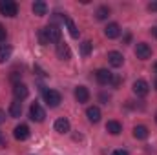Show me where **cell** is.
Masks as SVG:
<instances>
[{"label": "cell", "instance_id": "cell-1", "mask_svg": "<svg viewBox=\"0 0 157 155\" xmlns=\"http://www.w3.org/2000/svg\"><path fill=\"white\" fill-rule=\"evenodd\" d=\"M0 13L4 17H17L18 13V6L13 0H0Z\"/></svg>", "mask_w": 157, "mask_h": 155}, {"label": "cell", "instance_id": "cell-2", "mask_svg": "<svg viewBox=\"0 0 157 155\" xmlns=\"http://www.w3.org/2000/svg\"><path fill=\"white\" fill-rule=\"evenodd\" d=\"M44 100H46V104L49 108H57L62 102V97H60V93L57 89H46L44 91Z\"/></svg>", "mask_w": 157, "mask_h": 155}, {"label": "cell", "instance_id": "cell-3", "mask_svg": "<svg viewBox=\"0 0 157 155\" xmlns=\"http://www.w3.org/2000/svg\"><path fill=\"white\" fill-rule=\"evenodd\" d=\"M29 119L35 120V122H42L46 119V112H44V108L40 106L39 102L31 104V108H29Z\"/></svg>", "mask_w": 157, "mask_h": 155}, {"label": "cell", "instance_id": "cell-4", "mask_svg": "<svg viewBox=\"0 0 157 155\" xmlns=\"http://www.w3.org/2000/svg\"><path fill=\"white\" fill-rule=\"evenodd\" d=\"M44 31H46V39H48V42H60L62 33H60L59 26L49 24V26H46V28H44Z\"/></svg>", "mask_w": 157, "mask_h": 155}, {"label": "cell", "instance_id": "cell-5", "mask_svg": "<svg viewBox=\"0 0 157 155\" xmlns=\"http://www.w3.org/2000/svg\"><path fill=\"white\" fill-rule=\"evenodd\" d=\"M135 55H137V59L146 60V59L152 57V47H150L146 42H139V44L135 46Z\"/></svg>", "mask_w": 157, "mask_h": 155}, {"label": "cell", "instance_id": "cell-6", "mask_svg": "<svg viewBox=\"0 0 157 155\" xmlns=\"http://www.w3.org/2000/svg\"><path fill=\"white\" fill-rule=\"evenodd\" d=\"M133 93L137 95V97H146L148 95V91H150V86H148V82L146 80H143V78H139V80H135L133 82Z\"/></svg>", "mask_w": 157, "mask_h": 155}, {"label": "cell", "instance_id": "cell-7", "mask_svg": "<svg viewBox=\"0 0 157 155\" xmlns=\"http://www.w3.org/2000/svg\"><path fill=\"white\" fill-rule=\"evenodd\" d=\"M13 95H15V100H24V99H28L29 89H28L26 84H22V82H15V86H13Z\"/></svg>", "mask_w": 157, "mask_h": 155}, {"label": "cell", "instance_id": "cell-8", "mask_svg": "<svg viewBox=\"0 0 157 155\" xmlns=\"http://www.w3.org/2000/svg\"><path fill=\"white\" fill-rule=\"evenodd\" d=\"M57 57L60 60H70L71 59V49L66 42H59L57 44Z\"/></svg>", "mask_w": 157, "mask_h": 155}, {"label": "cell", "instance_id": "cell-9", "mask_svg": "<svg viewBox=\"0 0 157 155\" xmlns=\"http://www.w3.org/2000/svg\"><path fill=\"white\" fill-rule=\"evenodd\" d=\"M95 78H97V82H99V84L106 86V84H112L113 75H112L108 70H97V71H95Z\"/></svg>", "mask_w": 157, "mask_h": 155}, {"label": "cell", "instance_id": "cell-10", "mask_svg": "<svg viewBox=\"0 0 157 155\" xmlns=\"http://www.w3.org/2000/svg\"><path fill=\"white\" fill-rule=\"evenodd\" d=\"M108 62H110V66H113V68H121L122 62H124V57H122V53H119V51H110V53H108Z\"/></svg>", "mask_w": 157, "mask_h": 155}, {"label": "cell", "instance_id": "cell-11", "mask_svg": "<svg viewBox=\"0 0 157 155\" xmlns=\"http://www.w3.org/2000/svg\"><path fill=\"white\" fill-rule=\"evenodd\" d=\"M13 135H15V139H17V141H26V139L29 137V128H28L26 124H18V126L15 128Z\"/></svg>", "mask_w": 157, "mask_h": 155}, {"label": "cell", "instance_id": "cell-12", "mask_svg": "<svg viewBox=\"0 0 157 155\" xmlns=\"http://www.w3.org/2000/svg\"><path fill=\"white\" fill-rule=\"evenodd\" d=\"M104 35H106L108 39H117L119 35H121V28H119L117 22H112V24H108V26L104 28Z\"/></svg>", "mask_w": 157, "mask_h": 155}, {"label": "cell", "instance_id": "cell-13", "mask_svg": "<svg viewBox=\"0 0 157 155\" xmlns=\"http://www.w3.org/2000/svg\"><path fill=\"white\" fill-rule=\"evenodd\" d=\"M55 131H59V133H68V131H70V120H68L66 117L57 119V120H55Z\"/></svg>", "mask_w": 157, "mask_h": 155}, {"label": "cell", "instance_id": "cell-14", "mask_svg": "<svg viewBox=\"0 0 157 155\" xmlns=\"http://www.w3.org/2000/svg\"><path fill=\"white\" fill-rule=\"evenodd\" d=\"M75 99H77V102H88L90 91H88L86 86H77L75 88Z\"/></svg>", "mask_w": 157, "mask_h": 155}, {"label": "cell", "instance_id": "cell-15", "mask_svg": "<svg viewBox=\"0 0 157 155\" xmlns=\"http://www.w3.org/2000/svg\"><path fill=\"white\" fill-rule=\"evenodd\" d=\"M86 117H88V120L90 122H99L101 120V110L97 108V106H90L88 110H86Z\"/></svg>", "mask_w": 157, "mask_h": 155}, {"label": "cell", "instance_id": "cell-16", "mask_svg": "<svg viewBox=\"0 0 157 155\" xmlns=\"http://www.w3.org/2000/svg\"><path fill=\"white\" fill-rule=\"evenodd\" d=\"M31 9H33V13H35L37 17H44V15L48 13V6H46V2H42V0H37V2H33Z\"/></svg>", "mask_w": 157, "mask_h": 155}, {"label": "cell", "instance_id": "cell-17", "mask_svg": "<svg viewBox=\"0 0 157 155\" xmlns=\"http://www.w3.org/2000/svg\"><path fill=\"white\" fill-rule=\"evenodd\" d=\"M9 115L13 117V119H18V117L22 115V102H20V100H13V102H11V106H9Z\"/></svg>", "mask_w": 157, "mask_h": 155}, {"label": "cell", "instance_id": "cell-18", "mask_svg": "<svg viewBox=\"0 0 157 155\" xmlns=\"http://www.w3.org/2000/svg\"><path fill=\"white\" fill-rule=\"evenodd\" d=\"M106 131L112 133V135H119V133L122 131V126H121V122H117V120H108V124H106Z\"/></svg>", "mask_w": 157, "mask_h": 155}, {"label": "cell", "instance_id": "cell-19", "mask_svg": "<svg viewBox=\"0 0 157 155\" xmlns=\"http://www.w3.org/2000/svg\"><path fill=\"white\" fill-rule=\"evenodd\" d=\"M133 137L139 139V141H144L148 137V128L146 126H135L133 128Z\"/></svg>", "mask_w": 157, "mask_h": 155}, {"label": "cell", "instance_id": "cell-20", "mask_svg": "<svg viewBox=\"0 0 157 155\" xmlns=\"http://www.w3.org/2000/svg\"><path fill=\"white\" fill-rule=\"evenodd\" d=\"M64 22H66V26H68V29H70V35H71L73 39H78V29H77V26H75V22H73L70 17H66Z\"/></svg>", "mask_w": 157, "mask_h": 155}, {"label": "cell", "instance_id": "cell-21", "mask_svg": "<svg viewBox=\"0 0 157 155\" xmlns=\"http://www.w3.org/2000/svg\"><path fill=\"white\" fill-rule=\"evenodd\" d=\"M11 46H0V64H4L6 60H9L11 57Z\"/></svg>", "mask_w": 157, "mask_h": 155}, {"label": "cell", "instance_id": "cell-22", "mask_svg": "<svg viewBox=\"0 0 157 155\" xmlns=\"http://www.w3.org/2000/svg\"><path fill=\"white\" fill-rule=\"evenodd\" d=\"M95 17H97L99 20H106V18L110 17V7H108V6H101V7L95 11Z\"/></svg>", "mask_w": 157, "mask_h": 155}, {"label": "cell", "instance_id": "cell-23", "mask_svg": "<svg viewBox=\"0 0 157 155\" xmlns=\"http://www.w3.org/2000/svg\"><path fill=\"white\" fill-rule=\"evenodd\" d=\"M91 47H93V44H91L90 40H84V42L80 44V55H82V57H88V55L91 53Z\"/></svg>", "mask_w": 157, "mask_h": 155}, {"label": "cell", "instance_id": "cell-24", "mask_svg": "<svg viewBox=\"0 0 157 155\" xmlns=\"http://www.w3.org/2000/svg\"><path fill=\"white\" fill-rule=\"evenodd\" d=\"M39 40H40V44H42V46L49 44V42H48V39H46V31H44V28H42V29H39Z\"/></svg>", "mask_w": 157, "mask_h": 155}, {"label": "cell", "instance_id": "cell-25", "mask_svg": "<svg viewBox=\"0 0 157 155\" xmlns=\"http://www.w3.org/2000/svg\"><path fill=\"white\" fill-rule=\"evenodd\" d=\"M6 37H7V31H6V28L0 24V42H4V40H6Z\"/></svg>", "mask_w": 157, "mask_h": 155}, {"label": "cell", "instance_id": "cell-26", "mask_svg": "<svg viewBox=\"0 0 157 155\" xmlns=\"http://www.w3.org/2000/svg\"><path fill=\"white\" fill-rule=\"evenodd\" d=\"M112 84H113V86L117 88L119 84H121V77H113V78H112Z\"/></svg>", "mask_w": 157, "mask_h": 155}, {"label": "cell", "instance_id": "cell-27", "mask_svg": "<svg viewBox=\"0 0 157 155\" xmlns=\"http://www.w3.org/2000/svg\"><path fill=\"white\" fill-rule=\"evenodd\" d=\"M148 9H150V11H157V2H152V4H148Z\"/></svg>", "mask_w": 157, "mask_h": 155}, {"label": "cell", "instance_id": "cell-28", "mask_svg": "<svg viewBox=\"0 0 157 155\" xmlns=\"http://www.w3.org/2000/svg\"><path fill=\"white\" fill-rule=\"evenodd\" d=\"M113 155H130V153H128L126 150H115V152H113Z\"/></svg>", "mask_w": 157, "mask_h": 155}, {"label": "cell", "instance_id": "cell-29", "mask_svg": "<svg viewBox=\"0 0 157 155\" xmlns=\"http://www.w3.org/2000/svg\"><path fill=\"white\" fill-rule=\"evenodd\" d=\"M152 35L157 39V26H155V28H152Z\"/></svg>", "mask_w": 157, "mask_h": 155}, {"label": "cell", "instance_id": "cell-30", "mask_svg": "<svg viewBox=\"0 0 157 155\" xmlns=\"http://www.w3.org/2000/svg\"><path fill=\"white\" fill-rule=\"evenodd\" d=\"M4 117H6V113H4V112L0 110V122H4Z\"/></svg>", "mask_w": 157, "mask_h": 155}, {"label": "cell", "instance_id": "cell-31", "mask_svg": "<svg viewBox=\"0 0 157 155\" xmlns=\"http://www.w3.org/2000/svg\"><path fill=\"white\" fill-rule=\"evenodd\" d=\"M154 70H155V73H157V62H155V64H154Z\"/></svg>", "mask_w": 157, "mask_h": 155}, {"label": "cell", "instance_id": "cell-32", "mask_svg": "<svg viewBox=\"0 0 157 155\" xmlns=\"http://www.w3.org/2000/svg\"><path fill=\"white\" fill-rule=\"evenodd\" d=\"M155 89H157V80H155Z\"/></svg>", "mask_w": 157, "mask_h": 155}, {"label": "cell", "instance_id": "cell-33", "mask_svg": "<svg viewBox=\"0 0 157 155\" xmlns=\"http://www.w3.org/2000/svg\"><path fill=\"white\" fill-rule=\"evenodd\" d=\"M155 122H157V113H155Z\"/></svg>", "mask_w": 157, "mask_h": 155}]
</instances>
